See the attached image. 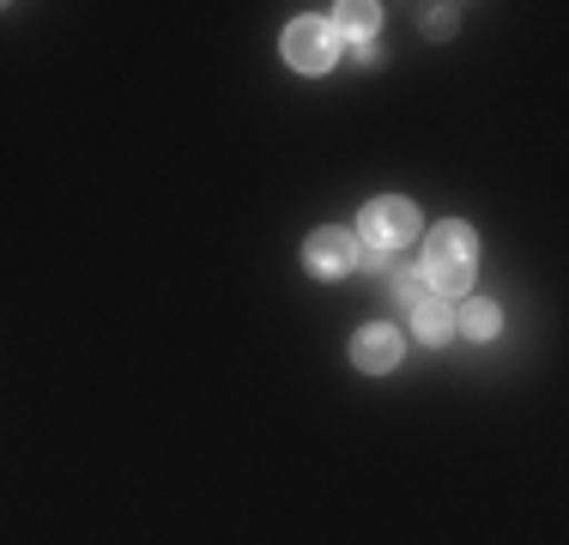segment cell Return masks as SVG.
I'll list each match as a JSON object with an SVG mask.
<instances>
[{
  "label": "cell",
  "instance_id": "obj_1",
  "mask_svg": "<svg viewBox=\"0 0 569 545\" xmlns=\"http://www.w3.org/2000/svg\"><path fill=\"white\" fill-rule=\"evenodd\" d=\"M472 261H479V242L467 225H437L425 242V261H418V291L425 297H460L472 285Z\"/></svg>",
  "mask_w": 569,
  "mask_h": 545
},
{
  "label": "cell",
  "instance_id": "obj_2",
  "mask_svg": "<svg viewBox=\"0 0 569 545\" xmlns=\"http://www.w3.org/2000/svg\"><path fill=\"white\" fill-rule=\"evenodd\" d=\"M358 237L370 242V249L395 255V249H406V242L418 237V207H412V200H400V195L370 200V207H363V218H358Z\"/></svg>",
  "mask_w": 569,
  "mask_h": 545
},
{
  "label": "cell",
  "instance_id": "obj_3",
  "mask_svg": "<svg viewBox=\"0 0 569 545\" xmlns=\"http://www.w3.org/2000/svg\"><path fill=\"white\" fill-rule=\"evenodd\" d=\"M279 49H284V61H291L297 73H328V67L340 61V37H333L328 19H297Z\"/></svg>",
  "mask_w": 569,
  "mask_h": 545
},
{
  "label": "cell",
  "instance_id": "obj_4",
  "mask_svg": "<svg viewBox=\"0 0 569 545\" xmlns=\"http://www.w3.org/2000/svg\"><path fill=\"white\" fill-rule=\"evenodd\" d=\"M358 237L351 230H340V225H328V230H316V237L303 242V261H309V272H321V279H340V272H351L358 267Z\"/></svg>",
  "mask_w": 569,
  "mask_h": 545
},
{
  "label": "cell",
  "instance_id": "obj_5",
  "mask_svg": "<svg viewBox=\"0 0 569 545\" xmlns=\"http://www.w3.org/2000/svg\"><path fill=\"white\" fill-rule=\"evenodd\" d=\"M400 351H406V339L395 334V327H363V334L351 339V364H358V370H370V376L395 370Z\"/></svg>",
  "mask_w": 569,
  "mask_h": 545
},
{
  "label": "cell",
  "instance_id": "obj_6",
  "mask_svg": "<svg viewBox=\"0 0 569 545\" xmlns=\"http://www.w3.org/2000/svg\"><path fill=\"white\" fill-rule=\"evenodd\" d=\"M412 334L425 339V346H442V339L455 334V309L442 304V297H418L412 304Z\"/></svg>",
  "mask_w": 569,
  "mask_h": 545
},
{
  "label": "cell",
  "instance_id": "obj_7",
  "mask_svg": "<svg viewBox=\"0 0 569 545\" xmlns=\"http://www.w3.org/2000/svg\"><path fill=\"white\" fill-rule=\"evenodd\" d=\"M455 327L467 339H491L497 327H503V316H497V304H485V297H467V304L455 309Z\"/></svg>",
  "mask_w": 569,
  "mask_h": 545
},
{
  "label": "cell",
  "instance_id": "obj_8",
  "mask_svg": "<svg viewBox=\"0 0 569 545\" xmlns=\"http://www.w3.org/2000/svg\"><path fill=\"white\" fill-rule=\"evenodd\" d=\"M376 279H382V297H395V304H406V309L425 297V291H418V267H400L395 255H388V267L376 272Z\"/></svg>",
  "mask_w": 569,
  "mask_h": 545
},
{
  "label": "cell",
  "instance_id": "obj_9",
  "mask_svg": "<svg viewBox=\"0 0 569 545\" xmlns=\"http://www.w3.org/2000/svg\"><path fill=\"white\" fill-rule=\"evenodd\" d=\"M376 19H382V12L370 7V0H351V7H340V19H333V37H358V43H370L376 37Z\"/></svg>",
  "mask_w": 569,
  "mask_h": 545
},
{
  "label": "cell",
  "instance_id": "obj_10",
  "mask_svg": "<svg viewBox=\"0 0 569 545\" xmlns=\"http://www.w3.org/2000/svg\"><path fill=\"white\" fill-rule=\"evenodd\" d=\"M455 31V7H425V37H449Z\"/></svg>",
  "mask_w": 569,
  "mask_h": 545
}]
</instances>
